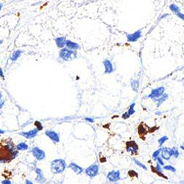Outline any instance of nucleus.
<instances>
[{
	"mask_svg": "<svg viewBox=\"0 0 184 184\" xmlns=\"http://www.w3.org/2000/svg\"><path fill=\"white\" fill-rule=\"evenodd\" d=\"M68 168L70 169H72L76 174H81L85 172L82 166H80V165L77 164L76 163L74 162H71L69 165H68Z\"/></svg>",
	"mask_w": 184,
	"mask_h": 184,
	"instance_id": "f8f14e48",
	"label": "nucleus"
},
{
	"mask_svg": "<svg viewBox=\"0 0 184 184\" xmlns=\"http://www.w3.org/2000/svg\"><path fill=\"white\" fill-rule=\"evenodd\" d=\"M135 106H136V103L135 102H133V103L131 104V105H130V107H129L128 108V110H127V113H128L129 116L130 117H131L132 115H133V114H135Z\"/></svg>",
	"mask_w": 184,
	"mask_h": 184,
	"instance_id": "cd10ccee",
	"label": "nucleus"
},
{
	"mask_svg": "<svg viewBox=\"0 0 184 184\" xmlns=\"http://www.w3.org/2000/svg\"><path fill=\"white\" fill-rule=\"evenodd\" d=\"M85 121L88 122H91V123H94V119L93 118H90V117H86V118L84 119Z\"/></svg>",
	"mask_w": 184,
	"mask_h": 184,
	"instance_id": "f704fd0d",
	"label": "nucleus"
},
{
	"mask_svg": "<svg viewBox=\"0 0 184 184\" xmlns=\"http://www.w3.org/2000/svg\"><path fill=\"white\" fill-rule=\"evenodd\" d=\"M163 169L165 170V171H169V172H172L173 173H175L177 172V169L174 166H172V165H164V166H163Z\"/></svg>",
	"mask_w": 184,
	"mask_h": 184,
	"instance_id": "a878e982",
	"label": "nucleus"
},
{
	"mask_svg": "<svg viewBox=\"0 0 184 184\" xmlns=\"http://www.w3.org/2000/svg\"><path fill=\"white\" fill-rule=\"evenodd\" d=\"M16 150L19 151H25V150H27L29 149V146L27 143L25 142H20L18 144L16 145Z\"/></svg>",
	"mask_w": 184,
	"mask_h": 184,
	"instance_id": "4be33fe9",
	"label": "nucleus"
},
{
	"mask_svg": "<svg viewBox=\"0 0 184 184\" xmlns=\"http://www.w3.org/2000/svg\"><path fill=\"white\" fill-rule=\"evenodd\" d=\"M156 163H158V164L161 165V166H164V160L163 159L161 156H159L158 158H157Z\"/></svg>",
	"mask_w": 184,
	"mask_h": 184,
	"instance_id": "2f4dec72",
	"label": "nucleus"
},
{
	"mask_svg": "<svg viewBox=\"0 0 184 184\" xmlns=\"http://www.w3.org/2000/svg\"><path fill=\"white\" fill-rule=\"evenodd\" d=\"M0 77L2 80H5V74H4V72L2 68H0Z\"/></svg>",
	"mask_w": 184,
	"mask_h": 184,
	"instance_id": "4c0bfd02",
	"label": "nucleus"
},
{
	"mask_svg": "<svg viewBox=\"0 0 184 184\" xmlns=\"http://www.w3.org/2000/svg\"><path fill=\"white\" fill-rule=\"evenodd\" d=\"M99 173V166L97 163H94L85 169V174L90 178H95Z\"/></svg>",
	"mask_w": 184,
	"mask_h": 184,
	"instance_id": "20e7f679",
	"label": "nucleus"
},
{
	"mask_svg": "<svg viewBox=\"0 0 184 184\" xmlns=\"http://www.w3.org/2000/svg\"><path fill=\"white\" fill-rule=\"evenodd\" d=\"M2 44V40L0 39V46H1V44Z\"/></svg>",
	"mask_w": 184,
	"mask_h": 184,
	"instance_id": "a18cd8bd",
	"label": "nucleus"
},
{
	"mask_svg": "<svg viewBox=\"0 0 184 184\" xmlns=\"http://www.w3.org/2000/svg\"><path fill=\"white\" fill-rule=\"evenodd\" d=\"M68 168L66 162L63 158H56L52 160L50 163V169L53 174H62Z\"/></svg>",
	"mask_w": 184,
	"mask_h": 184,
	"instance_id": "f257e3e1",
	"label": "nucleus"
},
{
	"mask_svg": "<svg viewBox=\"0 0 184 184\" xmlns=\"http://www.w3.org/2000/svg\"><path fill=\"white\" fill-rule=\"evenodd\" d=\"M45 135H46L49 139L51 140L53 143L57 144L60 142L61 138H60L59 134H58V133H56L55 131H54V130H46V131L45 132Z\"/></svg>",
	"mask_w": 184,
	"mask_h": 184,
	"instance_id": "1a4fd4ad",
	"label": "nucleus"
},
{
	"mask_svg": "<svg viewBox=\"0 0 184 184\" xmlns=\"http://www.w3.org/2000/svg\"><path fill=\"white\" fill-rule=\"evenodd\" d=\"M151 169H152V171H153V172L155 173V174H157L158 176L161 177V178H165V179H167V177H166V176L164 174V172H164L163 166H161V165L158 164V163H156V165H155V166H151Z\"/></svg>",
	"mask_w": 184,
	"mask_h": 184,
	"instance_id": "2eb2a0df",
	"label": "nucleus"
},
{
	"mask_svg": "<svg viewBox=\"0 0 184 184\" xmlns=\"http://www.w3.org/2000/svg\"><path fill=\"white\" fill-rule=\"evenodd\" d=\"M25 184H34V183H33V182H32L30 180L26 179L25 180Z\"/></svg>",
	"mask_w": 184,
	"mask_h": 184,
	"instance_id": "ea45409f",
	"label": "nucleus"
},
{
	"mask_svg": "<svg viewBox=\"0 0 184 184\" xmlns=\"http://www.w3.org/2000/svg\"><path fill=\"white\" fill-rule=\"evenodd\" d=\"M66 48L70 49V50H73V51H77L78 49H80V46L79 44L72 41L70 40H66Z\"/></svg>",
	"mask_w": 184,
	"mask_h": 184,
	"instance_id": "dca6fc26",
	"label": "nucleus"
},
{
	"mask_svg": "<svg viewBox=\"0 0 184 184\" xmlns=\"http://www.w3.org/2000/svg\"><path fill=\"white\" fill-rule=\"evenodd\" d=\"M162 113H163V112L159 111V110H158V111H156V112H155V115H157V116H160V115H161V114H162Z\"/></svg>",
	"mask_w": 184,
	"mask_h": 184,
	"instance_id": "a19ab883",
	"label": "nucleus"
},
{
	"mask_svg": "<svg viewBox=\"0 0 184 184\" xmlns=\"http://www.w3.org/2000/svg\"><path fill=\"white\" fill-rule=\"evenodd\" d=\"M2 7H3V5H2V4H1V3H0V10H2Z\"/></svg>",
	"mask_w": 184,
	"mask_h": 184,
	"instance_id": "c03bdc74",
	"label": "nucleus"
},
{
	"mask_svg": "<svg viewBox=\"0 0 184 184\" xmlns=\"http://www.w3.org/2000/svg\"><path fill=\"white\" fill-rule=\"evenodd\" d=\"M169 14H168V13H166V14H163L162 16H160L159 18H158V19H162V18H166V17L169 16Z\"/></svg>",
	"mask_w": 184,
	"mask_h": 184,
	"instance_id": "58836bf2",
	"label": "nucleus"
},
{
	"mask_svg": "<svg viewBox=\"0 0 184 184\" xmlns=\"http://www.w3.org/2000/svg\"><path fill=\"white\" fill-rule=\"evenodd\" d=\"M165 94V88L164 86H160V87L155 88V89H152L151 92L149 95L146 96V98H149L155 101V99H158L160 97H162Z\"/></svg>",
	"mask_w": 184,
	"mask_h": 184,
	"instance_id": "7ed1b4c3",
	"label": "nucleus"
},
{
	"mask_svg": "<svg viewBox=\"0 0 184 184\" xmlns=\"http://www.w3.org/2000/svg\"><path fill=\"white\" fill-rule=\"evenodd\" d=\"M4 105H5V100H4L2 93H0V109H2L4 107Z\"/></svg>",
	"mask_w": 184,
	"mask_h": 184,
	"instance_id": "473e14b6",
	"label": "nucleus"
},
{
	"mask_svg": "<svg viewBox=\"0 0 184 184\" xmlns=\"http://www.w3.org/2000/svg\"><path fill=\"white\" fill-rule=\"evenodd\" d=\"M34 125H35V126L36 127L35 128L38 129V131H41V130H43V128H44L43 125H42V124H41V122H39V121H35L34 123Z\"/></svg>",
	"mask_w": 184,
	"mask_h": 184,
	"instance_id": "7c9ffc66",
	"label": "nucleus"
},
{
	"mask_svg": "<svg viewBox=\"0 0 184 184\" xmlns=\"http://www.w3.org/2000/svg\"><path fill=\"white\" fill-rule=\"evenodd\" d=\"M66 37L61 36L55 38L56 45H57V46H58L59 49H63V48H65V46H66Z\"/></svg>",
	"mask_w": 184,
	"mask_h": 184,
	"instance_id": "f3484780",
	"label": "nucleus"
},
{
	"mask_svg": "<svg viewBox=\"0 0 184 184\" xmlns=\"http://www.w3.org/2000/svg\"><path fill=\"white\" fill-rule=\"evenodd\" d=\"M4 133H5V130L0 129V134H4Z\"/></svg>",
	"mask_w": 184,
	"mask_h": 184,
	"instance_id": "79ce46f5",
	"label": "nucleus"
},
{
	"mask_svg": "<svg viewBox=\"0 0 184 184\" xmlns=\"http://www.w3.org/2000/svg\"><path fill=\"white\" fill-rule=\"evenodd\" d=\"M60 58L64 61H71L75 59L77 57V53L76 51L70 50L67 48L61 49L59 52Z\"/></svg>",
	"mask_w": 184,
	"mask_h": 184,
	"instance_id": "f03ea898",
	"label": "nucleus"
},
{
	"mask_svg": "<svg viewBox=\"0 0 184 184\" xmlns=\"http://www.w3.org/2000/svg\"><path fill=\"white\" fill-rule=\"evenodd\" d=\"M11 161V158L9 156H1L0 155V164H4V163H8Z\"/></svg>",
	"mask_w": 184,
	"mask_h": 184,
	"instance_id": "c756f323",
	"label": "nucleus"
},
{
	"mask_svg": "<svg viewBox=\"0 0 184 184\" xmlns=\"http://www.w3.org/2000/svg\"><path fill=\"white\" fill-rule=\"evenodd\" d=\"M161 150H162V147H159L158 149V150H155V151L153 152V155H152V158H153V161H156L157 158H158V157H159L160 155H161Z\"/></svg>",
	"mask_w": 184,
	"mask_h": 184,
	"instance_id": "5701e85b",
	"label": "nucleus"
},
{
	"mask_svg": "<svg viewBox=\"0 0 184 184\" xmlns=\"http://www.w3.org/2000/svg\"><path fill=\"white\" fill-rule=\"evenodd\" d=\"M1 114H2V112L0 111V115H1Z\"/></svg>",
	"mask_w": 184,
	"mask_h": 184,
	"instance_id": "49530a36",
	"label": "nucleus"
},
{
	"mask_svg": "<svg viewBox=\"0 0 184 184\" xmlns=\"http://www.w3.org/2000/svg\"><path fill=\"white\" fill-rule=\"evenodd\" d=\"M103 66L105 67V74H110L114 72V66L111 61L108 59H105L103 61Z\"/></svg>",
	"mask_w": 184,
	"mask_h": 184,
	"instance_id": "ddd939ff",
	"label": "nucleus"
},
{
	"mask_svg": "<svg viewBox=\"0 0 184 184\" xmlns=\"http://www.w3.org/2000/svg\"><path fill=\"white\" fill-rule=\"evenodd\" d=\"M125 149L131 155H137L138 153V145L135 141H127Z\"/></svg>",
	"mask_w": 184,
	"mask_h": 184,
	"instance_id": "423d86ee",
	"label": "nucleus"
},
{
	"mask_svg": "<svg viewBox=\"0 0 184 184\" xmlns=\"http://www.w3.org/2000/svg\"><path fill=\"white\" fill-rule=\"evenodd\" d=\"M169 9H170L171 11L173 12L175 15L177 13H181V9H180L179 7L177 5H175V4H171V5H169Z\"/></svg>",
	"mask_w": 184,
	"mask_h": 184,
	"instance_id": "b1692460",
	"label": "nucleus"
},
{
	"mask_svg": "<svg viewBox=\"0 0 184 184\" xmlns=\"http://www.w3.org/2000/svg\"><path fill=\"white\" fill-rule=\"evenodd\" d=\"M168 139H169V138H168V136H164L161 137V138L158 140V144H159L160 147H161L163 146V144H164Z\"/></svg>",
	"mask_w": 184,
	"mask_h": 184,
	"instance_id": "c85d7f7f",
	"label": "nucleus"
},
{
	"mask_svg": "<svg viewBox=\"0 0 184 184\" xmlns=\"http://www.w3.org/2000/svg\"><path fill=\"white\" fill-rule=\"evenodd\" d=\"M38 184H44V183H38Z\"/></svg>",
	"mask_w": 184,
	"mask_h": 184,
	"instance_id": "09e8293b",
	"label": "nucleus"
},
{
	"mask_svg": "<svg viewBox=\"0 0 184 184\" xmlns=\"http://www.w3.org/2000/svg\"><path fill=\"white\" fill-rule=\"evenodd\" d=\"M114 184H120V183H114Z\"/></svg>",
	"mask_w": 184,
	"mask_h": 184,
	"instance_id": "de8ad7c7",
	"label": "nucleus"
},
{
	"mask_svg": "<svg viewBox=\"0 0 184 184\" xmlns=\"http://www.w3.org/2000/svg\"><path fill=\"white\" fill-rule=\"evenodd\" d=\"M133 161H134V163H135L136 164L138 167L144 169V170H147V167L146 165L144 164L143 163L141 162V161H138V160H137L136 158H133Z\"/></svg>",
	"mask_w": 184,
	"mask_h": 184,
	"instance_id": "bb28decb",
	"label": "nucleus"
},
{
	"mask_svg": "<svg viewBox=\"0 0 184 184\" xmlns=\"http://www.w3.org/2000/svg\"><path fill=\"white\" fill-rule=\"evenodd\" d=\"M34 172L36 174V178H35V181L38 183H44V182L46 181V178H45L42 169L38 167H35Z\"/></svg>",
	"mask_w": 184,
	"mask_h": 184,
	"instance_id": "9d476101",
	"label": "nucleus"
},
{
	"mask_svg": "<svg viewBox=\"0 0 184 184\" xmlns=\"http://www.w3.org/2000/svg\"><path fill=\"white\" fill-rule=\"evenodd\" d=\"M38 132L39 131L38 130V129L34 128L27 132H21V133H19V135L25 137L27 139H32V138H35V137L38 135Z\"/></svg>",
	"mask_w": 184,
	"mask_h": 184,
	"instance_id": "9b49d317",
	"label": "nucleus"
},
{
	"mask_svg": "<svg viewBox=\"0 0 184 184\" xmlns=\"http://www.w3.org/2000/svg\"><path fill=\"white\" fill-rule=\"evenodd\" d=\"M168 97H169V94H166V93H165V94H164L162 97H161L159 99H155V100L153 101V102H157V105H156L157 108H159L160 106H161V105H162V104L164 103V102L166 100V99H167Z\"/></svg>",
	"mask_w": 184,
	"mask_h": 184,
	"instance_id": "6ab92c4d",
	"label": "nucleus"
},
{
	"mask_svg": "<svg viewBox=\"0 0 184 184\" xmlns=\"http://www.w3.org/2000/svg\"><path fill=\"white\" fill-rule=\"evenodd\" d=\"M31 153L33 156L34 157L35 159L38 161H42L46 158V153L43 150H41V148L38 147H34L32 148Z\"/></svg>",
	"mask_w": 184,
	"mask_h": 184,
	"instance_id": "39448f33",
	"label": "nucleus"
},
{
	"mask_svg": "<svg viewBox=\"0 0 184 184\" xmlns=\"http://www.w3.org/2000/svg\"><path fill=\"white\" fill-rule=\"evenodd\" d=\"M0 138H1V136H0Z\"/></svg>",
	"mask_w": 184,
	"mask_h": 184,
	"instance_id": "8fccbe9b",
	"label": "nucleus"
},
{
	"mask_svg": "<svg viewBox=\"0 0 184 184\" xmlns=\"http://www.w3.org/2000/svg\"><path fill=\"white\" fill-rule=\"evenodd\" d=\"M106 178H107V180L109 182L117 183L118 181L122 180L121 172H120V170H111V171L108 172Z\"/></svg>",
	"mask_w": 184,
	"mask_h": 184,
	"instance_id": "0eeeda50",
	"label": "nucleus"
},
{
	"mask_svg": "<svg viewBox=\"0 0 184 184\" xmlns=\"http://www.w3.org/2000/svg\"><path fill=\"white\" fill-rule=\"evenodd\" d=\"M22 54V50L17 49V50H16L15 52H13V54L11 55V56H10V60H11L13 62H15V61H16L17 60L21 57Z\"/></svg>",
	"mask_w": 184,
	"mask_h": 184,
	"instance_id": "aec40b11",
	"label": "nucleus"
},
{
	"mask_svg": "<svg viewBox=\"0 0 184 184\" xmlns=\"http://www.w3.org/2000/svg\"><path fill=\"white\" fill-rule=\"evenodd\" d=\"M142 35V31L141 30H138L137 31L134 32L133 33H129V34L126 35L127 41L130 43H133V42H136L138 39Z\"/></svg>",
	"mask_w": 184,
	"mask_h": 184,
	"instance_id": "6e6552de",
	"label": "nucleus"
},
{
	"mask_svg": "<svg viewBox=\"0 0 184 184\" xmlns=\"http://www.w3.org/2000/svg\"><path fill=\"white\" fill-rule=\"evenodd\" d=\"M161 157L164 160V161H169L172 157L171 153V148L169 147H162V150H161Z\"/></svg>",
	"mask_w": 184,
	"mask_h": 184,
	"instance_id": "4468645a",
	"label": "nucleus"
},
{
	"mask_svg": "<svg viewBox=\"0 0 184 184\" xmlns=\"http://www.w3.org/2000/svg\"><path fill=\"white\" fill-rule=\"evenodd\" d=\"M130 86L134 92H138L140 86V82L138 80L133 79L130 81Z\"/></svg>",
	"mask_w": 184,
	"mask_h": 184,
	"instance_id": "a211bd4d",
	"label": "nucleus"
},
{
	"mask_svg": "<svg viewBox=\"0 0 184 184\" xmlns=\"http://www.w3.org/2000/svg\"><path fill=\"white\" fill-rule=\"evenodd\" d=\"M138 133L141 136L146 135L147 133V129L144 127V124L141 123L138 127Z\"/></svg>",
	"mask_w": 184,
	"mask_h": 184,
	"instance_id": "412c9836",
	"label": "nucleus"
},
{
	"mask_svg": "<svg viewBox=\"0 0 184 184\" xmlns=\"http://www.w3.org/2000/svg\"><path fill=\"white\" fill-rule=\"evenodd\" d=\"M176 16H177L178 17H179V18H181V19L183 20V21H184V14H183V13H182L181 12V13H177V14H176Z\"/></svg>",
	"mask_w": 184,
	"mask_h": 184,
	"instance_id": "e433bc0d",
	"label": "nucleus"
},
{
	"mask_svg": "<svg viewBox=\"0 0 184 184\" xmlns=\"http://www.w3.org/2000/svg\"><path fill=\"white\" fill-rule=\"evenodd\" d=\"M1 183L2 184H13L12 183L11 181L10 180H3V181H2V182H1Z\"/></svg>",
	"mask_w": 184,
	"mask_h": 184,
	"instance_id": "c9c22d12",
	"label": "nucleus"
},
{
	"mask_svg": "<svg viewBox=\"0 0 184 184\" xmlns=\"http://www.w3.org/2000/svg\"><path fill=\"white\" fill-rule=\"evenodd\" d=\"M180 148H181V150H183V151H184V146H183V145H181V146L180 147Z\"/></svg>",
	"mask_w": 184,
	"mask_h": 184,
	"instance_id": "37998d69",
	"label": "nucleus"
},
{
	"mask_svg": "<svg viewBox=\"0 0 184 184\" xmlns=\"http://www.w3.org/2000/svg\"><path fill=\"white\" fill-rule=\"evenodd\" d=\"M171 153L172 157H174V158H178L180 156V152L178 150V148H177L176 147L171 148Z\"/></svg>",
	"mask_w": 184,
	"mask_h": 184,
	"instance_id": "393cba45",
	"label": "nucleus"
},
{
	"mask_svg": "<svg viewBox=\"0 0 184 184\" xmlns=\"http://www.w3.org/2000/svg\"><path fill=\"white\" fill-rule=\"evenodd\" d=\"M130 116H129L128 113L127 112H125V113H124L123 114H122V118L123 119H127L130 118Z\"/></svg>",
	"mask_w": 184,
	"mask_h": 184,
	"instance_id": "72a5a7b5",
	"label": "nucleus"
}]
</instances>
